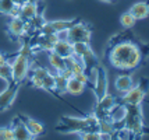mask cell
<instances>
[{"instance_id":"obj_34","label":"cell","mask_w":149,"mask_h":140,"mask_svg":"<svg viewBox=\"0 0 149 140\" xmlns=\"http://www.w3.org/2000/svg\"><path fill=\"white\" fill-rule=\"evenodd\" d=\"M0 15H1V14H0Z\"/></svg>"},{"instance_id":"obj_31","label":"cell","mask_w":149,"mask_h":140,"mask_svg":"<svg viewBox=\"0 0 149 140\" xmlns=\"http://www.w3.org/2000/svg\"><path fill=\"white\" fill-rule=\"evenodd\" d=\"M7 62H8L7 56L4 53H1V52H0V66H1V65H4V63H7Z\"/></svg>"},{"instance_id":"obj_19","label":"cell","mask_w":149,"mask_h":140,"mask_svg":"<svg viewBox=\"0 0 149 140\" xmlns=\"http://www.w3.org/2000/svg\"><path fill=\"white\" fill-rule=\"evenodd\" d=\"M49 65L52 67L53 70L56 72V73H61L63 70L65 69V59L64 58H61V56H58L57 53H54V52H49Z\"/></svg>"},{"instance_id":"obj_2","label":"cell","mask_w":149,"mask_h":140,"mask_svg":"<svg viewBox=\"0 0 149 140\" xmlns=\"http://www.w3.org/2000/svg\"><path fill=\"white\" fill-rule=\"evenodd\" d=\"M56 130L60 133H82V132H99V123L93 113L86 118L61 116Z\"/></svg>"},{"instance_id":"obj_16","label":"cell","mask_w":149,"mask_h":140,"mask_svg":"<svg viewBox=\"0 0 149 140\" xmlns=\"http://www.w3.org/2000/svg\"><path fill=\"white\" fill-rule=\"evenodd\" d=\"M128 11L135 17L136 20H143L149 15V3L148 1H138V3L131 6Z\"/></svg>"},{"instance_id":"obj_11","label":"cell","mask_w":149,"mask_h":140,"mask_svg":"<svg viewBox=\"0 0 149 140\" xmlns=\"http://www.w3.org/2000/svg\"><path fill=\"white\" fill-rule=\"evenodd\" d=\"M18 118L21 119V122L25 125V127L28 129V132L32 134L33 137H38V136L45 133V126H43L40 122L32 119V118H29V116H25V115H18Z\"/></svg>"},{"instance_id":"obj_23","label":"cell","mask_w":149,"mask_h":140,"mask_svg":"<svg viewBox=\"0 0 149 140\" xmlns=\"http://www.w3.org/2000/svg\"><path fill=\"white\" fill-rule=\"evenodd\" d=\"M136 23V18L130 13V11H125L120 15V24H121V27H124L125 30H130L135 25Z\"/></svg>"},{"instance_id":"obj_13","label":"cell","mask_w":149,"mask_h":140,"mask_svg":"<svg viewBox=\"0 0 149 140\" xmlns=\"http://www.w3.org/2000/svg\"><path fill=\"white\" fill-rule=\"evenodd\" d=\"M52 52L57 53L58 56H61V58H64V59H68V58L72 56V44L70 41H67L65 38L64 39H58L57 42L54 44Z\"/></svg>"},{"instance_id":"obj_32","label":"cell","mask_w":149,"mask_h":140,"mask_svg":"<svg viewBox=\"0 0 149 140\" xmlns=\"http://www.w3.org/2000/svg\"><path fill=\"white\" fill-rule=\"evenodd\" d=\"M107 140H121V139H120V136H118V133H117V132H113V133L107 137Z\"/></svg>"},{"instance_id":"obj_24","label":"cell","mask_w":149,"mask_h":140,"mask_svg":"<svg viewBox=\"0 0 149 140\" xmlns=\"http://www.w3.org/2000/svg\"><path fill=\"white\" fill-rule=\"evenodd\" d=\"M89 44L86 42H74L72 44V56L77 58V59H81V56L89 49Z\"/></svg>"},{"instance_id":"obj_4","label":"cell","mask_w":149,"mask_h":140,"mask_svg":"<svg viewBox=\"0 0 149 140\" xmlns=\"http://www.w3.org/2000/svg\"><path fill=\"white\" fill-rule=\"evenodd\" d=\"M31 70V58H26L24 55H17L11 62V73H13V81L22 83L28 77V73Z\"/></svg>"},{"instance_id":"obj_1","label":"cell","mask_w":149,"mask_h":140,"mask_svg":"<svg viewBox=\"0 0 149 140\" xmlns=\"http://www.w3.org/2000/svg\"><path fill=\"white\" fill-rule=\"evenodd\" d=\"M109 60L116 69L134 70L135 67L139 66L142 60V53L136 44L131 41H123V42L114 44L110 48Z\"/></svg>"},{"instance_id":"obj_20","label":"cell","mask_w":149,"mask_h":140,"mask_svg":"<svg viewBox=\"0 0 149 140\" xmlns=\"http://www.w3.org/2000/svg\"><path fill=\"white\" fill-rule=\"evenodd\" d=\"M125 113H127L125 104H123V102H117L114 107L109 109V118H110L113 122H117V120L124 119V118H125Z\"/></svg>"},{"instance_id":"obj_8","label":"cell","mask_w":149,"mask_h":140,"mask_svg":"<svg viewBox=\"0 0 149 140\" xmlns=\"http://www.w3.org/2000/svg\"><path fill=\"white\" fill-rule=\"evenodd\" d=\"M145 95H146V94L143 93L139 87L134 86L131 90H128L127 93L123 94L121 102H123V104H128V105H141L142 101L145 100Z\"/></svg>"},{"instance_id":"obj_17","label":"cell","mask_w":149,"mask_h":140,"mask_svg":"<svg viewBox=\"0 0 149 140\" xmlns=\"http://www.w3.org/2000/svg\"><path fill=\"white\" fill-rule=\"evenodd\" d=\"M49 73V70L45 69V67L36 66L32 70V74H31V84L36 88H42V83H43V79L45 76Z\"/></svg>"},{"instance_id":"obj_22","label":"cell","mask_w":149,"mask_h":140,"mask_svg":"<svg viewBox=\"0 0 149 140\" xmlns=\"http://www.w3.org/2000/svg\"><path fill=\"white\" fill-rule=\"evenodd\" d=\"M65 87H67V79H64L60 73L54 74V94H65Z\"/></svg>"},{"instance_id":"obj_29","label":"cell","mask_w":149,"mask_h":140,"mask_svg":"<svg viewBox=\"0 0 149 140\" xmlns=\"http://www.w3.org/2000/svg\"><path fill=\"white\" fill-rule=\"evenodd\" d=\"M0 140H14L11 126L0 127Z\"/></svg>"},{"instance_id":"obj_3","label":"cell","mask_w":149,"mask_h":140,"mask_svg":"<svg viewBox=\"0 0 149 140\" xmlns=\"http://www.w3.org/2000/svg\"><path fill=\"white\" fill-rule=\"evenodd\" d=\"M125 118H124V129L128 130L135 140H141L145 133H149V129L145 127L143 113L141 105H128L125 104Z\"/></svg>"},{"instance_id":"obj_25","label":"cell","mask_w":149,"mask_h":140,"mask_svg":"<svg viewBox=\"0 0 149 140\" xmlns=\"http://www.w3.org/2000/svg\"><path fill=\"white\" fill-rule=\"evenodd\" d=\"M0 79L6 81V84L13 81V73H11V63L7 62L0 66Z\"/></svg>"},{"instance_id":"obj_26","label":"cell","mask_w":149,"mask_h":140,"mask_svg":"<svg viewBox=\"0 0 149 140\" xmlns=\"http://www.w3.org/2000/svg\"><path fill=\"white\" fill-rule=\"evenodd\" d=\"M79 134V140H107L109 136H103L100 132H82Z\"/></svg>"},{"instance_id":"obj_9","label":"cell","mask_w":149,"mask_h":140,"mask_svg":"<svg viewBox=\"0 0 149 140\" xmlns=\"http://www.w3.org/2000/svg\"><path fill=\"white\" fill-rule=\"evenodd\" d=\"M25 24L26 21H24L21 17H11V20L7 24V30H8V35L13 39H18L25 34Z\"/></svg>"},{"instance_id":"obj_28","label":"cell","mask_w":149,"mask_h":140,"mask_svg":"<svg viewBox=\"0 0 149 140\" xmlns=\"http://www.w3.org/2000/svg\"><path fill=\"white\" fill-rule=\"evenodd\" d=\"M14 6H15L14 0H0V14L8 15L10 11L14 8Z\"/></svg>"},{"instance_id":"obj_21","label":"cell","mask_w":149,"mask_h":140,"mask_svg":"<svg viewBox=\"0 0 149 140\" xmlns=\"http://www.w3.org/2000/svg\"><path fill=\"white\" fill-rule=\"evenodd\" d=\"M116 104H117V100H116L114 95H111V94H104L100 100H97L95 107L100 108V109H104V111H109V109L113 108Z\"/></svg>"},{"instance_id":"obj_14","label":"cell","mask_w":149,"mask_h":140,"mask_svg":"<svg viewBox=\"0 0 149 140\" xmlns=\"http://www.w3.org/2000/svg\"><path fill=\"white\" fill-rule=\"evenodd\" d=\"M57 41H58L57 34H40V37L38 38V48L40 51L50 52Z\"/></svg>"},{"instance_id":"obj_6","label":"cell","mask_w":149,"mask_h":140,"mask_svg":"<svg viewBox=\"0 0 149 140\" xmlns=\"http://www.w3.org/2000/svg\"><path fill=\"white\" fill-rule=\"evenodd\" d=\"M96 100H100L104 94H107V73L102 65H97L95 69V77H93V87H92Z\"/></svg>"},{"instance_id":"obj_10","label":"cell","mask_w":149,"mask_h":140,"mask_svg":"<svg viewBox=\"0 0 149 140\" xmlns=\"http://www.w3.org/2000/svg\"><path fill=\"white\" fill-rule=\"evenodd\" d=\"M11 129H13V137L14 140H35L32 134L28 132V129L25 127V125L21 122L18 116H15L11 122Z\"/></svg>"},{"instance_id":"obj_15","label":"cell","mask_w":149,"mask_h":140,"mask_svg":"<svg viewBox=\"0 0 149 140\" xmlns=\"http://www.w3.org/2000/svg\"><path fill=\"white\" fill-rule=\"evenodd\" d=\"M114 87H116V90L118 93L124 94L134 87V80H132V77L130 74H120L114 80Z\"/></svg>"},{"instance_id":"obj_12","label":"cell","mask_w":149,"mask_h":140,"mask_svg":"<svg viewBox=\"0 0 149 140\" xmlns=\"http://www.w3.org/2000/svg\"><path fill=\"white\" fill-rule=\"evenodd\" d=\"M36 14H38V4H36V1L25 0V1L19 6V15L18 17H21L24 21L32 20Z\"/></svg>"},{"instance_id":"obj_27","label":"cell","mask_w":149,"mask_h":140,"mask_svg":"<svg viewBox=\"0 0 149 140\" xmlns=\"http://www.w3.org/2000/svg\"><path fill=\"white\" fill-rule=\"evenodd\" d=\"M42 88L54 94V74H52L50 72L46 74L45 79H43V83H42Z\"/></svg>"},{"instance_id":"obj_18","label":"cell","mask_w":149,"mask_h":140,"mask_svg":"<svg viewBox=\"0 0 149 140\" xmlns=\"http://www.w3.org/2000/svg\"><path fill=\"white\" fill-rule=\"evenodd\" d=\"M84 83H81L79 80H77L75 77H71L67 80V87H65V93L67 94H71V95H79V94L84 93L85 90Z\"/></svg>"},{"instance_id":"obj_33","label":"cell","mask_w":149,"mask_h":140,"mask_svg":"<svg viewBox=\"0 0 149 140\" xmlns=\"http://www.w3.org/2000/svg\"><path fill=\"white\" fill-rule=\"evenodd\" d=\"M102 1H104V3H113L114 0H102Z\"/></svg>"},{"instance_id":"obj_7","label":"cell","mask_w":149,"mask_h":140,"mask_svg":"<svg viewBox=\"0 0 149 140\" xmlns=\"http://www.w3.org/2000/svg\"><path fill=\"white\" fill-rule=\"evenodd\" d=\"M19 83H15V81H11L8 83L7 87L0 93V112L6 111L8 108L13 105L14 100L18 94V90H19Z\"/></svg>"},{"instance_id":"obj_30","label":"cell","mask_w":149,"mask_h":140,"mask_svg":"<svg viewBox=\"0 0 149 140\" xmlns=\"http://www.w3.org/2000/svg\"><path fill=\"white\" fill-rule=\"evenodd\" d=\"M138 87H139V88L142 90L143 93L146 94V93L149 91V80L146 79V77L141 79V80H139V84H138Z\"/></svg>"},{"instance_id":"obj_5","label":"cell","mask_w":149,"mask_h":140,"mask_svg":"<svg viewBox=\"0 0 149 140\" xmlns=\"http://www.w3.org/2000/svg\"><path fill=\"white\" fill-rule=\"evenodd\" d=\"M91 28L88 24H85L84 21H78L77 24H74L65 34V39L70 41L71 44L74 42H86L89 44L91 41Z\"/></svg>"}]
</instances>
